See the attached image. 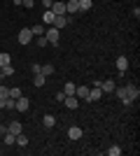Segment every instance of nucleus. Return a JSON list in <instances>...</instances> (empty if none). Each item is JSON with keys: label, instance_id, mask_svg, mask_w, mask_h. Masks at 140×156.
I'll return each mask as SVG.
<instances>
[{"label": "nucleus", "instance_id": "nucleus-2", "mask_svg": "<svg viewBox=\"0 0 140 156\" xmlns=\"http://www.w3.org/2000/svg\"><path fill=\"white\" fill-rule=\"evenodd\" d=\"M16 40H19V44H23L26 47L31 40H33V33H31V28H21L19 30V35H16Z\"/></svg>", "mask_w": 140, "mask_h": 156}, {"label": "nucleus", "instance_id": "nucleus-27", "mask_svg": "<svg viewBox=\"0 0 140 156\" xmlns=\"http://www.w3.org/2000/svg\"><path fill=\"white\" fill-rule=\"evenodd\" d=\"M35 42H38V47H40V49H42V47H47V44H49L45 35H38V37H35Z\"/></svg>", "mask_w": 140, "mask_h": 156}, {"label": "nucleus", "instance_id": "nucleus-16", "mask_svg": "<svg viewBox=\"0 0 140 156\" xmlns=\"http://www.w3.org/2000/svg\"><path fill=\"white\" fill-rule=\"evenodd\" d=\"M80 2V12H89L93 7V0H77Z\"/></svg>", "mask_w": 140, "mask_h": 156}, {"label": "nucleus", "instance_id": "nucleus-6", "mask_svg": "<svg viewBox=\"0 0 140 156\" xmlns=\"http://www.w3.org/2000/svg\"><path fill=\"white\" fill-rule=\"evenodd\" d=\"M7 133H12V135H19V133H23V126H21L19 121H9V126H7Z\"/></svg>", "mask_w": 140, "mask_h": 156}, {"label": "nucleus", "instance_id": "nucleus-32", "mask_svg": "<svg viewBox=\"0 0 140 156\" xmlns=\"http://www.w3.org/2000/svg\"><path fill=\"white\" fill-rule=\"evenodd\" d=\"M56 100H59V103H63V100H66V93L59 91V93H56Z\"/></svg>", "mask_w": 140, "mask_h": 156}, {"label": "nucleus", "instance_id": "nucleus-5", "mask_svg": "<svg viewBox=\"0 0 140 156\" xmlns=\"http://www.w3.org/2000/svg\"><path fill=\"white\" fill-rule=\"evenodd\" d=\"M63 103H66L68 110H77V105H80V98H77V96H66V100H63Z\"/></svg>", "mask_w": 140, "mask_h": 156}, {"label": "nucleus", "instance_id": "nucleus-24", "mask_svg": "<svg viewBox=\"0 0 140 156\" xmlns=\"http://www.w3.org/2000/svg\"><path fill=\"white\" fill-rule=\"evenodd\" d=\"M9 61H12V56H9V54H0V68L9 65Z\"/></svg>", "mask_w": 140, "mask_h": 156}, {"label": "nucleus", "instance_id": "nucleus-13", "mask_svg": "<svg viewBox=\"0 0 140 156\" xmlns=\"http://www.w3.org/2000/svg\"><path fill=\"white\" fill-rule=\"evenodd\" d=\"M126 91H128V98H131L133 103L140 98V89H138V86H133V84H131V86H126Z\"/></svg>", "mask_w": 140, "mask_h": 156}, {"label": "nucleus", "instance_id": "nucleus-15", "mask_svg": "<svg viewBox=\"0 0 140 156\" xmlns=\"http://www.w3.org/2000/svg\"><path fill=\"white\" fill-rule=\"evenodd\" d=\"M75 96L82 98V100H87V96H89V86H77V89H75Z\"/></svg>", "mask_w": 140, "mask_h": 156}, {"label": "nucleus", "instance_id": "nucleus-8", "mask_svg": "<svg viewBox=\"0 0 140 156\" xmlns=\"http://www.w3.org/2000/svg\"><path fill=\"white\" fill-rule=\"evenodd\" d=\"M117 70H119L121 75L128 70V58H126V56H117Z\"/></svg>", "mask_w": 140, "mask_h": 156}, {"label": "nucleus", "instance_id": "nucleus-3", "mask_svg": "<svg viewBox=\"0 0 140 156\" xmlns=\"http://www.w3.org/2000/svg\"><path fill=\"white\" fill-rule=\"evenodd\" d=\"M49 9H52L56 16H66V2H61V0H54Z\"/></svg>", "mask_w": 140, "mask_h": 156}, {"label": "nucleus", "instance_id": "nucleus-26", "mask_svg": "<svg viewBox=\"0 0 140 156\" xmlns=\"http://www.w3.org/2000/svg\"><path fill=\"white\" fill-rule=\"evenodd\" d=\"M9 96H12L14 100H16V98H21L23 93H21V89H19V86H14V89H9Z\"/></svg>", "mask_w": 140, "mask_h": 156}, {"label": "nucleus", "instance_id": "nucleus-33", "mask_svg": "<svg viewBox=\"0 0 140 156\" xmlns=\"http://www.w3.org/2000/svg\"><path fill=\"white\" fill-rule=\"evenodd\" d=\"M121 103H124V107H131V105H133V100H131V98H124Z\"/></svg>", "mask_w": 140, "mask_h": 156}, {"label": "nucleus", "instance_id": "nucleus-36", "mask_svg": "<svg viewBox=\"0 0 140 156\" xmlns=\"http://www.w3.org/2000/svg\"><path fill=\"white\" fill-rule=\"evenodd\" d=\"M5 130H7V126H2V124H0V133H5Z\"/></svg>", "mask_w": 140, "mask_h": 156}, {"label": "nucleus", "instance_id": "nucleus-4", "mask_svg": "<svg viewBox=\"0 0 140 156\" xmlns=\"http://www.w3.org/2000/svg\"><path fill=\"white\" fill-rule=\"evenodd\" d=\"M100 98H103V91H100V86H93V89H89V96H87L89 103H96V100H100Z\"/></svg>", "mask_w": 140, "mask_h": 156}, {"label": "nucleus", "instance_id": "nucleus-37", "mask_svg": "<svg viewBox=\"0 0 140 156\" xmlns=\"http://www.w3.org/2000/svg\"><path fill=\"white\" fill-rule=\"evenodd\" d=\"M0 140H2V133H0Z\"/></svg>", "mask_w": 140, "mask_h": 156}, {"label": "nucleus", "instance_id": "nucleus-30", "mask_svg": "<svg viewBox=\"0 0 140 156\" xmlns=\"http://www.w3.org/2000/svg\"><path fill=\"white\" fill-rule=\"evenodd\" d=\"M9 96V89H7V86H0V98H7Z\"/></svg>", "mask_w": 140, "mask_h": 156}, {"label": "nucleus", "instance_id": "nucleus-17", "mask_svg": "<svg viewBox=\"0 0 140 156\" xmlns=\"http://www.w3.org/2000/svg\"><path fill=\"white\" fill-rule=\"evenodd\" d=\"M45 82H47V77H45V75H40V72L33 77V84L38 86V89H42V86H45Z\"/></svg>", "mask_w": 140, "mask_h": 156}, {"label": "nucleus", "instance_id": "nucleus-7", "mask_svg": "<svg viewBox=\"0 0 140 156\" xmlns=\"http://www.w3.org/2000/svg\"><path fill=\"white\" fill-rule=\"evenodd\" d=\"M28 105H31V103H28V98L21 96V98H16V107H14V110H16V112H26Z\"/></svg>", "mask_w": 140, "mask_h": 156}, {"label": "nucleus", "instance_id": "nucleus-29", "mask_svg": "<svg viewBox=\"0 0 140 156\" xmlns=\"http://www.w3.org/2000/svg\"><path fill=\"white\" fill-rule=\"evenodd\" d=\"M21 5L26 7V9H31V7H33V5H35V0H21Z\"/></svg>", "mask_w": 140, "mask_h": 156}, {"label": "nucleus", "instance_id": "nucleus-10", "mask_svg": "<svg viewBox=\"0 0 140 156\" xmlns=\"http://www.w3.org/2000/svg\"><path fill=\"white\" fill-rule=\"evenodd\" d=\"M42 126H45V128H54V126H56V117H54V114H45V117H42Z\"/></svg>", "mask_w": 140, "mask_h": 156}, {"label": "nucleus", "instance_id": "nucleus-14", "mask_svg": "<svg viewBox=\"0 0 140 156\" xmlns=\"http://www.w3.org/2000/svg\"><path fill=\"white\" fill-rule=\"evenodd\" d=\"M54 16H56V14H54L52 9H45V14H42V23L52 26V23H54Z\"/></svg>", "mask_w": 140, "mask_h": 156}, {"label": "nucleus", "instance_id": "nucleus-28", "mask_svg": "<svg viewBox=\"0 0 140 156\" xmlns=\"http://www.w3.org/2000/svg\"><path fill=\"white\" fill-rule=\"evenodd\" d=\"M107 154H110V156H119V154H121V149L117 147V144H114V147H110V149H107Z\"/></svg>", "mask_w": 140, "mask_h": 156}, {"label": "nucleus", "instance_id": "nucleus-22", "mask_svg": "<svg viewBox=\"0 0 140 156\" xmlns=\"http://www.w3.org/2000/svg\"><path fill=\"white\" fill-rule=\"evenodd\" d=\"M14 107H16V100L12 96H7L5 98V110H14Z\"/></svg>", "mask_w": 140, "mask_h": 156}, {"label": "nucleus", "instance_id": "nucleus-38", "mask_svg": "<svg viewBox=\"0 0 140 156\" xmlns=\"http://www.w3.org/2000/svg\"><path fill=\"white\" fill-rule=\"evenodd\" d=\"M0 70H2V68H0Z\"/></svg>", "mask_w": 140, "mask_h": 156}, {"label": "nucleus", "instance_id": "nucleus-23", "mask_svg": "<svg viewBox=\"0 0 140 156\" xmlns=\"http://www.w3.org/2000/svg\"><path fill=\"white\" fill-rule=\"evenodd\" d=\"M2 137H5V144H14V142H16V135H12V133H7V130L2 133Z\"/></svg>", "mask_w": 140, "mask_h": 156}, {"label": "nucleus", "instance_id": "nucleus-21", "mask_svg": "<svg viewBox=\"0 0 140 156\" xmlns=\"http://www.w3.org/2000/svg\"><path fill=\"white\" fill-rule=\"evenodd\" d=\"M12 75H14V68H12V65H5V68L0 70V77H12Z\"/></svg>", "mask_w": 140, "mask_h": 156}, {"label": "nucleus", "instance_id": "nucleus-34", "mask_svg": "<svg viewBox=\"0 0 140 156\" xmlns=\"http://www.w3.org/2000/svg\"><path fill=\"white\" fill-rule=\"evenodd\" d=\"M52 2H54V0H42V7H45V9H49V7H52Z\"/></svg>", "mask_w": 140, "mask_h": 156}, {"label": "nucleus", "instance_id": "nucleus-31", "mask_svg": "<svg viewBox=\"0 0 140 156\" xmlns=\"http://www.w3.org/2000/svg\"><path fill=\"white\" fill-rule=\"evenodd\" d=\"M31 72H33V75H38V72H40V65L33 63V65H31Z\"/></svg>", "mask_w": 140, "mask_h": 156}, {"label": "nucleus", "instance_id": "nucleus-9", "mask_svg": "<svg viewBox=\"0 0 140 156\" xmlns=\"http://www.w3.org/2000/svg\"><path fill=\"white\" fill-rule=\"evenodd\" d=\"M68 137H70V140H80L82 137V128L80 126H70V128H68Z\"/></svg>", "mask_w": 140, "mask_h": 156}, {"label": "nucleus", "instance_id": "nucleus-20", "mask_svg": "<svg viewBox=\"0 0 140 156\" xmlns=\"http://www.w3.org/2000/svg\"><path fill=\"white\" fill-rule=\"evenodd\" d=\"M75 89H77V86H75L73 82H68V84L63 86V93H66V96H75Z\"/></svg>", "mask_w": 140, "mask_h": 156}, {"label": "nucleus", "instance_id": "nucleus-1", "mask_svg": "<svg viewBox=\"0 0 140 156\" xmlns=\"http://www.w3.org/2000/svg\"><path fill=\"white\" fill-rule=\"evenodd\" d=\"M59 35H61V30L59 28H49V30H45V37H47V42L49 44H59Z\"/></svg>", "mask_w": 140, "mask_h": 156}, {"label": "nucleus", "instance_id": "nucleus-19", "mask_svg": "<svg viewBox=\"0 0 140 156\" xmlns=\"http://www.w3.org/2000/svg\"><path fill=\"white\" fill-rule=\"evenodd\" d=\"M40 75H54V65L52 63H45V65H40Z\"/></svg>", "mask_w": 140, "mask_h": 156}, {"label": "nucleus", "instance_id": "nucleus-25", "mask_svg": "<svg viewBox=\"0 0 140 156\" xmlns=\"http://www.w3.org/2000/svg\"><path fill=\"white\" fill-rule=\"evenodd\" d=\"M16 144H19V147H26V144H28V137L23 135V133H19V135H16Z\"/></svg>", "mask_w": 140, "mask_h": 156}, {"label": "nucleus", "instance_id": "nucleus-18", "mask_svg": "<svg viewBox=\"0 0 140 156\" xmlns=\"http://www.w3.org/2000/svg\"><path fill=\"white\" fill-rule=\"evenodd\" d=\"M31 33H33V37L45 35V26H42V23H35V26H31Z\"/></svg>", "mask_w": 140, "mask_h": 156}, {"label": "nucleus", "instance_id": "nucleus-11", "mask_svg": "<svg viewBox=\"0 0 140 156\" xmlns=\"http://www.w3.org/2000/svg\"><path fill=\"white\" fill-rule=\"evenodd\" d=\"M100 91H103V93H112V91H114V82H112V79L100 82Z\"/></svg>", "mask_w": 140, "mask_h": 156}, {"label": "nucleus", "instance_id": "nucleus-12", "mask_svg": "<svg viewBox=\"0 0 140 156\" xmlns=\"http://www.w3.org/2000/svg\"><path fill=\"white\" fill-rule=\"evenodd\" d=\"M52 26L59 28V30H61V28H66L68 26V16H54V23H52Z\"/></svg>", "mask_w": 140, "mask_h": 156}, {"label": "nucleus", "instance_id": "nucleus-35", "mask_svg": "<svg viewBox=\"0 0 140 156\" xmlns=\"http://www.w3.org/2000/svg\"><path fill=\"white\" fill-rule=\"evenodd\" d=\"M0 110H5V98H0Z\"/></svg>", "mask_w": 140, "mask_h": 156}]
</instances>
